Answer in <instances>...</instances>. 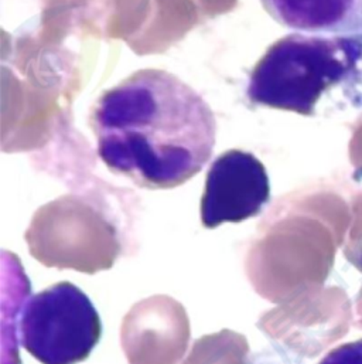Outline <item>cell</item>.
<instances>
[{"mask_svg":"<svg viewBox=\"0 0 362 364\" xmlns=\"http://www.w3.org/2000/svg\"><path fill=\"white\" fill-rule=\"evenodd\" d=\"M98 155L141 187L181 186L208 164L216 121L207 101L169 71L139 70L104 92L92 109Z\"/></svg>","mask_w":362,"mask_h":364,"instance_id":"cell-1","label":"cell"},{"mask_svg":"<svg viewBox=\"0 0 362 364\" xmlns=\"http://www.w3.org/2000/svg\"><path fill=\"white\" fill-rule=\"evenodd\" d=\"M246 97L306 117L361 112L362 31L278 40L252 70Z\"/></svg>","mask_w":362,"mask_h":364,"instance_id":"cell-2","label":"cell"},{"mask_svg":"<svg viewBox=\"0 0 362 364\" xmlns=\"http://www.w3.org/2000/svg\"><path fill=\"white\" fill-rule=\"evenodd\" d=\"M21 346L41 364L88 359L102 335L91 299L74 284L60 282L33 295L18 321Z\"/></svg>","mask_w":362,"mask_h":364,"instance_id":"cell-3","label":"cell"},{"mask_svg":"<svg viewBox=\"0 0 362 364\" xmlns=\"http://www.w3.org/2000/svg\"><path fill=\"white\" fill-rule=\"evenodd\" d=\"M270 200L263 164L252 154L232 149L211 165L201 200V223L215 228L256 217Z\"/></svg>","mask_w":362,"mask_h":364,"instance_id":"cell-4","label":"cell"},{"mask_svg":"<svg viewBox=\"0 0 362 364\" xmlns=\"http://www.w3.org/2000/svg\"><path fill=\"white\" fill-rule=\"evenodd\" d=\"M279 24L306 34L362 31V0H260Z\"/></svg>","mask_w":362,"mask_h":364,"instance_id":"cell-5","label":"cell"},{"mask_svg":"<svg viewBox=\"0 0 362 364\" xmlns=\"http://www.w3.org/2000/svg\"><path fill=\"white\" fill-rule=\"evenodd\" d=\"M319 364H362V339L333 349Z\"/></svg>","mask_w":362,"mask_h":364,"instance_id":"cell-6","label":"cell"}]
</instances>
